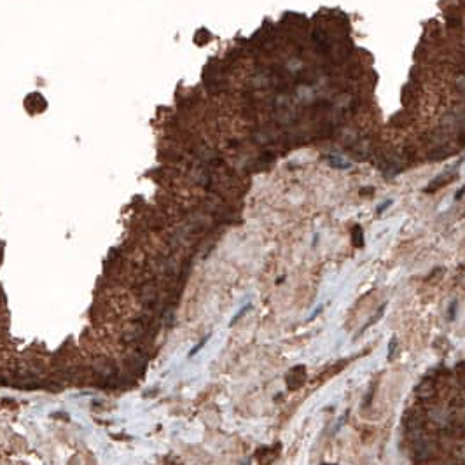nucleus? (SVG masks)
I'll use <instances>...</instances> for the list:
<instances>
[{
  "mask_svg": "<svg viewBox=\"0 0 465 465\" xmlns=\"http://www.w3.org/2000/svg\"><path fill=\"white\" fill-rule=\"evenodd\" d=\"M455 310H457V301H453V304L450 306V319H455Z\"/></svg>",
  "mask_w": 465,
  "mask_h": 465,
  "instance_id": "423d86ee",
  "label": "nucleus"
},
{
  "mask_svg": "<svg viewBox=\"0 0 465 465\" xmlns=\"http://www.w3.org/2000/svg\"><path fill=\"white\" fill-rule=\"evenodd\" d=\"M95 372L100 378H111V376H114L116 369L109 358H98V360H95Z\"/></svg>",
  "mask_w": 465,
  "mask_h": 465,
  "instance_id": "f03ea898",
  "label": "nucleus"
},
{
  "mask_svg": "<svg viewBox=\"0 0 465 465\" xmlns=\"http://www.w3.org/2000/svg\"><path fill=\"white\" fill-rule=\"evenodd\" d=\"M143 333H145V326L142 322L136 324H128L124 329V340L126 341H140L143 338Z\"/></svg>",
  "mask_w": 465,
  "mask_h": 465,
  "instance_id": "f257e3e1",
  "label": "nucleus"
},
{
  "mask_svg": "<svg viewBox=\"0 0 465 465\" xmlns=\"http://www.w3.org/2000/svg\"><path fill=\"white\" fill-rule=\"evenodd\" d=\"M462 457H464V458H465V446H464V448H462Z\"/></svg>",
  "mask_w": 465,
  "mask_h": 465,
  "instance_id": "0eeeda50",
  "label": "nucleus"
},
{
  "mask_svg": "<svg viewBox=\"0 0 465 465\" xmlns=\"http://www.w3.org/2000/svg\"><path fill=\"white\" fill-rule=\"evenodd\" d=\"M362 241H364V238H362V231L358 226H355L353 228V243L357 245V247H362Z\"/></svg>",
  "mask_w": 465,
  "mask_h": 465,
  "instance_id": "39448f33",
  "label": "nucleus"
},
{
  "mask_svg": "<svg viewBox=\"0 0 465 465\" xmlns=\"http://www.w3.org/2000/svg\"><path fill=\"white\" fill-rule=\"evenodd\" d=\"M289 388L290 390H296V388H299L301 385L304 383V379H306V371H301L299 372V365L297 367H294L292 371H290V374H289Z\"/></svg>",
  "mask_w": 465,
  "mask_h": 465,
  "instance_id": "7ed1b4c3",
  "label": "nucleus"
},
{
  "mask_svg": "<svg viewBox=\"0 0 465 465\" xmlns=\"http://www.w3.org/2000/svg\"><path fill=\"white\" fill-rule=\"evenodd\" d=\"M416 394H418L422 399L434 397V395H436V385H434V381H430V379H425V381H422L418 385V388H416Z\"/></svg>",
  "mask_w": 465,
  "mask_h": 465,
  "instance_id": "20e7f679",
  "label": "nucleus"
}]
</instances>
